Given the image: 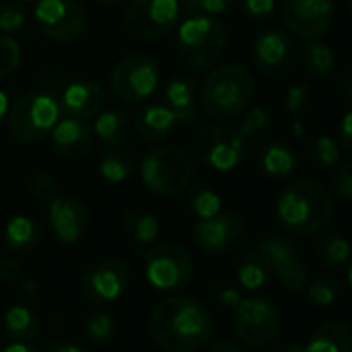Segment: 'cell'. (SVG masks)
Segmentation results:
<instances>
[{
  "instance_id": "6da1fadb",
  "label": "cell",
  "mask_w": 352,
  "mask_h": 352,
  "mask_svg": "<svg viewBox=\"0 0 352 352\" xmlns=\"http://www.w3.org/2000/svg\"><path fill=\"white\" fill-rule=\"evenodd\" d=\"M149 333L164 352H195L212 342L214 317L193 296H168L151 311Z\"/></svg>"
},
{
  "instance_id": "7a4b0ae2",
  "label": "cell",
  "mask_w": 352,
  "mask_h": 352,
  "mask_svg": "<svg viewBox=\"0 0 352 352\" xmlns=\"http://www.w3.org/2000/svg\"><path fill=\"white\" fill-rule=\"evenodd\" d=\"M333 214L336 199L331 189L315 179H298L276 197L278 222L292 234H315L331 222Z\"/></svg>"
},
{
  "instance_id": "3957f363",
  "label": "cell",
  "mask_w": 352,
  "mask_h": 352,
  "mask_svg": "<svg viewBox=\"0 0 352 352\" xmlns=\"http://www.w3.org/2000/svg\"><path fill=\"white\" fill-rule=\"evenodd\" d=\"M255 98V79L241 65L214 69L199 87V106L216 122H228L243 116Z\"/></svg>"
},
{
  "instance_id": "277c9868",
  "label": "cell",
  "mask_w": 352,
  "mask_h": 352,
  "mask_svg": "<svg viewBox=\"0 0 352 352\" xmlns=\"http://www.w3.org/2000/svg\"><path fill=\"white\" fill-rule=\"evenodd\" d=\"M60 87L63 83L56 77V85L44 83V87L23 94L11 104L7 120L17 141L32 145L44 141L52 133L54 124L63 116L58 104Z\"/></svg>"
},
{
  "instance_id": "5b68a950",
  "label": "cell",
  "mask_w": 352,
  "mask_h": 352,
  "mask_svg": "<svg viewBox=\"0 0 352 352\" xmlns=\"http://www.w3.org/2000/svg\"><path fill=\"white\" fill-rule=\"evenodd\" d=\"M139 174L147 191L162 197H172L185 193L193 185L195 162L185 147L164 143L143 155Z\"/></svg>"
},
{
  "instance_id": "8992f818",
  "label": "cell",
  "mask_w": 352,
  "mask_h": 352,
  "mask_svg": "<svg viewBox=\"0 0 352 352\" xmlns=\"http://www.w3.org/2000/svg\"><path fill=\"white\" fill-rule=\"evenodd\" d=\"M228 34L224 23L210 15H189V19L179 23V32H176L179 56L195 71L214 67L222 58Z\"/></svg>"
},
{
  "instance_id": "52a82bcc",
  "label": "cell",
  "mask_w": 352,
  "mask_h": 352,
  "mask_svg": "<svg viewBox=\"0 0 352 352\" xmlns=\"http://www.w3.org/2000/svg\"><path fill=\"white\" fill-rule=\"evenodd\" d=\"M181 0H131L122 13V30L137 42H157L179 28Z\"/></svg>"
},
{
  "instance_id": "ba28073f",
  "label": "cell",
  "mask_w": 352,
  "mask_h": 352,
  "mask_svg": "<svg viewBox=\"0 0 352 352\" xmlns=\"http://www.w3.org/2000/svg\"><path fill=\"white\" fill-rule=\"evenodd\" d=\"M193 153L204 166L216 172H230L243 164L247 155V139L232 126H201L193 137Z\"/></svg>"
},
{
  "instance_id": "9c48e42d",
  "label": "cell",
  "mask_w": 352,
  "mask_h": 352,
  "mask_svg": "<svg viewBox=\"0 0 352 352\" xmlns=\"http://www.w3.org/2000/svg\"><path fill=\"white\" fill-rule=\"evenodd\" d=\"M193 274L191 255L176 243H160L145 257V278L157 290H183L191 284Z\"/></svg>"
},
{
  "instance_id": "30bf717a",
  "label": "cell",
  "mask_w": 352,
  "mask_h": 352,
  "mask_svg": "<svg viewBox=\"0 0 352 352\" xmlns=\"http://www.w3.org/2000/svg\"><path fill=\"white\" fill-rule=\"evenodd\" d=\"M129 286V267L118 257H98L81 274L79 290L87 305L104 307L122 296Z\"/></svg>"
},
{
  "instance_id": "8fae6325",
  "label": "cell",
  "mask_w": 352,
  "mask_h": 352,
  "mask_svg": "<svg viewBox=\"0 0 352 352\" xmlns=\"http://www.w3.org/2000/svg\"><path fill=\"white\" fill-rule=\"evenodd\" d=\"M112 91L126 104H141L151 98L160 85V69L145 54L120 58L110 75Z\"/></svg>"
},
{
  "instance_id": "7c38bea8",
  "label": "cell",
  "mask_w": 352,
  "mask_h": 352,
  "mask_svg": "<svg viewBox=\"0 0 352 352\" xmlns=\"http://www.w3.org/2000/svg\"><path fill=\"white\" fill-rule=\"evenodd\" d=\"M38 30L54 42H75L87 28V13L79 0H38L36 11Z\"/></svg>"
},
{
  "instance_id": "4fadbf2b",
  "label": "cell",
  "mask_w": 352,
  "mask_h": 352,
  "mask_svg": "<svg viewBox=\"0 0 352 352\" xmlns=\"http://www.w3.org/2000/svg\"><path fill=\"white\" fill-rule=\"evenodd\" d=\"M278 9L288 34L307 42L323 36L336 17L333 0H280Z\"/></svg>"
},
{
  "instance_id": "5bb4252c",
  "label": "cell",
  "mask_w": 352,
  "mask_h": 352,
  "mask_svg": "<svg viewBox=\"0 0 352 352\" xmlns=\"http://www.w3.org/2000/svg\"><path fill=\"white\" fill-rule=\"evenodd\" d=\"M234 329L249 348H263L280 331V311L265 298H241L234 311Z\"/></svg>"
},
{
  "instance_id": "9a60e30c",
  "label": "cell",
  "mask_w": 352,
  "mask_h": 352,
  "mask_svg": "<svg viewBox=\"0 0 352 352\" xmlns=\"http://www.w3.org/2000/svg\"><path fill=\"white\" fill-rule=\"evenodd\" d=\"M255 69L270 79L288 77L298 60V50L288 32L267 30L259 34L251 48Z\"/></svg>"
},
{
  "instance_id": "2e32d148",
  "label": "cell",
  "mask_w": 352,
  "mask_h": 352,
  "mask_svg": "<svg viewBox=\"0 0 352 352\" xmlns=\"http://www.w3.org/2000/svg\"><path fill=\"white\" fill-rule=\"evenodd\" d=\"M48 222L58 241L73 245L87 232L89 212L79 197L56 195L48 201Z\"/></svg>"
},
{
  "instance_id": "e0dca14e",
  "label": "cell",
  "mask_w": 352,
  "mask_h": 352,
  "mask_svg": "<svg viewBox=\"0 0 352 352\" xmlns=\"http://www.w3.org/2000/svg\"><path fill=\"white\" fill-rule=\"evenodd\" d=\"M247 228V220L239 212H220L214 218L197 220L193 226L195 243L208 253L226 251Z\"/></svg>"
},
{
  "instance_id": "ac0fdd59",
  "label": "cell",
  "mask_w": 352,
  "mask_h": 352,
  "mask_svg": "<svg viewBox=\"0 0 352 352\" xmlns=\"http://www.w3.org/2000/svg\"><path fill=\"white\" fill-rule=\"evenodd\" d=\"M60 114L71 118L89 120L96 118L106 104V94L96 81H73L60 87L58 94Z\"/></svg>"
},
{
  "instance_id": "d6986e66",
  "label": "cell",
  "mask_w": 352,
  "mask_h": 352,
  "mask_svg": "<svg viewBox=\"0 0 352 352\" xmlns=\"http://www.w3.org/2000/svg\"><path fill=\"white\" fill-rule=\"evenodd\" d=\"M191 122H195L191 116L176 112L166 104H149L135 116V133L141 141L160 143L176 126H187Z\"/></svg>"
},
{
  "instance_id": "ffe728a7",
  "label": "cell",
  "mask_w": 352,
  "mask_h": 352,
  "mask_svg": "<svg viewBox=\"0 0 352 352\" xmlns=\"http://www.w3.org/2000/svg\"><path fill=\"white\" fill-rule=\"evenodd\" d=\"M50 137H52L50 139L52 151L58 157L77 160V157H81V155H85L89 151L91 141H94V131L87 124V120L60 116L58 122L54 124Z\"/></svg>"
},
{
  "instance_id": "44dd1931",
  "label": "cell",
  "mask_w": 352,
  "mask_h": 352,
  "mask_svg": "<svg viewBox=\"0 0 352 352\" xmlns=\"http://www.w3.org/2000/svg\"><path fill=\"white\" fill-rule=\"evenodd\" d=\"M302 352H352V329L338 319L323 321Z\"/></svg>"
},
{
  "instance_id": "7402d4cb",
  "label": "cell",
  "mask_w": 352,
  "mask_h": 352,
  "mask_svg": "<svg viewBox=\"0 0 352 352\" xmlns=\"http://www.w3.org/2000/svg\"><path fill=\"white\" fill-rule=\"evenodd\" d=\"M255 162L257 168L265 176H272V179H284V176H290L296 170L294 151L280 141L263 143L255 153Z\"/></svg>"
},
{
  "instance_id": "603a6c76",
  "label": "cell",
  "mask_w": 352,
  "mask_h": 352,
  "mask_svg": "<svg viewBox=\"0 0 352 352\" xmlns=\"http://www.w3.org/2000/svg\"><path fill=\"white\" fill-rule=\"evenodd\" d=\"M197 96H199L197 81L189 75H176L164 87L166 106H170L172 110L181 112V114L191 116L193 120H197V114H199Z\"/></svg>"
},
{
  "instance_id": "cb8c5ba5",
  "label": "cell",
  "mask_w": 352,
  "mask_h": 352,
  "mask_svg": "<svg viewBox=\"0 0 352 352\" xmlns=\"http://www.w3.org/2000/svg\"><path fill=\"white\" fill-rule=\"evenodd\" d=\"M139 170L135 151L129 147L116 145L100 157V176L110 185H122Z\"/></svg>"
},
{
  "instance_id": "d4e9b609",
  "label": "cell",
  "mask_w": 352,
  "mask_h": 352,
  "mask_svg": "<svg viewBox=\"0 0 352 352\" xmlns=\"http://www.w3.org/2000/svg\"><path fill=\"white\" fill-rule=\"evenodd\" d=\"M94 135L110 145V147H116V145H122L126 139H129V133H131V118L124 110H118V108H112V110H102L96 120H94V126H91Z\"/></svg>"
},
{
  "instance_id": "484cf974",
  "label": "cell",
  "mask_w": 352,
  "mask_h": 352,
  "mask_svg": "<svg viewBox=\"0 0 352 352\" xmlns=\"http://www.w3.org/2000/svg\"><path fill=\"white\" fill-rule=\"evenodd\" d=\"M5 243L11 251L28 253L42 243V226L30 216H15L7 222Z\"/></svg>"
},
{
  "instance_id": "4316f807",
  "label": "cell",
  "mask_w": 352,
  "mask_h": 352,
  "mask_svg": "<svg viewBox=\"0 0 352 352\" xmlns=\"http://www.w3.org/2000/svg\"><path fill=\"white\" fill-rule=\"evenodd\" d=\"M40 331L38 315L23 305H15L5 313V336L11 342H30Z\"/></svg>"
},
{
  "instance_id": "83f0119b",
  "label": "cell",
  "mask_w": 352,
  "mask_h": 352,
  "mask_svg": "<svg viewBox=\"0 0 352 352\" xmlns=\"http://www.w3.org/2000/svg\"><path fill=\"white\" fill-rule=\"evenodd\" d=\"M302 67L311 79L315 81L327 79L336 69V54L331 46L319 40H311L302 50Z\"/></svg>"
},
{
  "instance_id": "f1b7e54d",
  "label": "cell",
  "mask_w": 352,
  "mask_h": 352,
  "mask_svg": "<svg viewBox=\"0 0 352 352\" xmlns=\"http://www.w3.org/2000/svg\"><path fill=\"white\" fill-rule=\"evenodd\" d=\"M124 232L129 234L131 241L139 245H149L160 234V222L153 212H149L147 208L135 206L124 214Z\"/></svg>"
},
{
  "instance_id": "f546056e",
  "label": "cell",
  "mask_w": 352,
  "mask_h": 352,
  "mask_svg": "<svg viewBox=\"0 0 352 352\" xmlns=\"http://www.w3.org/2000/svg\"><path fill=\"white\" fill-rule=\"evenodd\" d=\"M352 255L348 239L338 232V230H327L325 234L319 236L315 245V257L321 265L325 267H338L344 265Z\"/></svg>"
},
{
  "instance_id": "4dcf8cb0",
  "label": "cell",
  "mask_w": 352,
  "mask_h": 352,
  "mask_svg": "<svg viewBox=\"0 0 352 352\" xmlns=\"http://www.w3.org/2000/svg\"><path fill=\"white\" fill-rule=\"evenodd\" d=\"M187 191L189 193H187L185 206L197 220H208L222 212V197L210 185L197 183V185H191Z\"/></svg>"
},
{
  "instance_id": "1f68e13d",
  "label": "cell",
  "mask_w": 352,
  "mask_h": 352,
  "mask_svg": "<svg viewBox=\"0 0 352 352\" xmlns=\"http://www.w3.org/2000/svg\"><path fill=\"white\" fill-rule=\"evenodd\" d=\"M255 249L265 257V261L272 267V274H274L276 265H280L288 259L300 257V249L290 239H286L282 234H265L263 239L257 241Z\"/></svg>"
},
{
  "instance_id": "d6a6232c",
  "label": "cell",
  "mask_w": 352,
  "mask_h": 352,
  "mask_svg": "<svg viewBox=\"0 0 352 352\" xmlns=\"http://www.w3.org/2000/svg\"><path fill=\"white\" fill-rule=\"evenodd\" d=\"M270 276H272V267L257 249L247 253L243 257V261L239 263V282L247 290H257V288L265 286Z\"/></svg>"
},
{
  "instance_id": "836d02e7",
  "label": "cell",
  "mask_w": 352,
  "mask_h": 352,
  "mask_svg": "<svg viewBox=\"0 0 352 352\" xmlns=\"http://www.w3.org/2000/svg\"><path fill=\"white\" fill-rule=\"evenodd\" d=\"M83 333L91 344H110L118 336V323L110 313L96 311L85 319Z\"/></svg>"
},
{
  "instance_id": "e575fe53",
  "label": "cell",
  "mask_w": 352,
  "mask_h": 352,
  "mask_svg": "<svg viewBox=\"0 0 352 352\" xmlns=\"http://www.w3.org/2000/svg\"><path fill=\"white\" fill-rule=\"evenodd\" d=\"M274 274L278 276L280 284L290 292H298V290L307 288V284H309V272H307L305 263L300 261V257H294V259H288V261L276 265Z\"/></svg>"
},
{
  "instance_id": "d590c367",
  "label": "cell",
  "mask_w": 352,
  "mask_h": 352,
  "mask_svg": "<svg viewBox=\"0 0 352 352\" xmlns=\"http://www.w3.org/2000/svg\"><path fill=\"white\" fill-rule=\"evenodd\" d=\"M344 292V286L338 278L333 276H321V278H315L313 282L307 284V294L309 298L319 305V307H327V305H333L340 294Z\"/></svg>"
},
{
  "instance_id": "8d00e7d4",
  "label": "cell",
  "mask_w": 352,
  "mask_h": 352,
  "mask_svg": "<svg viewBox=\"0 0 352 352\" xmlns=\"http://www.w3.org/2000/svg\"><path fill=\"white\" fill-rule=\"evenodd\" d=\"M28 23L21 0H0V34H15Z\"/></svg>"
},
{
  "instance_id": "74e56055",
  "label": "cell",
  "mask_w": 352,
  "mask_h": 352,
  "mask_svg": "<svg viewBox=\"0 0 352 352\" xmlns=\"http://www.w3.org/2000/svg\"><path fill=\"white\" fill-rule=\"evenodd\" d=\"M309 157L315 166L331 168L340 162V143L331 137H317L309 145Z\"/></svg>"
},
{
  "instance_id": "f35d334b",
  "label": "cell",
  "mask_w": 352,
  "mask_h": 352,
  "mask_svg": "<svg viewBox=\"0 0 352 352\" xmlns=\"http://www.w3.org/2000/svg\"><path fill=\"white\" fill-rule=\"evenodd\" d=\"M21 65V44L11 36H0V79L13 75Z\"/></svg>"
},
{
  "instance_id": "ab89813d",
  "label": "cell",
  "mask_w": 352,
  "mask_h": 352,
  "mask_svg": "<svg viewBox=\"0 0 352 352\" xmlns=\"http://www.w3.org/2000/svg\"><path fill=\"white\" fill-rule=\"evenodd\" d=\"M270 126H272V114L265 108L257 106V108H251L247 112L239 131L249 141V139H257L259 135H263Z\"/></svg>"
},
{
  "instance_id": "60d3db41",
  "label": "cell",
  "mask_w": 352,
  "mask_h": 352,
  "mask_svg": "<svg viewBox=\"0 0 352 352\" xmlns=\"http://www.w3.org/2000/svg\"><path fill=\"white\" fill-rule=\"evenodd\" d=\"M28 191L32 197H36L38 201H52L56 195H58V187H56V181L52 179L50 174L46 172H36L30 176V183H28Z\"/></svg>"
},
{
  "instance_id": "b9f144b4",
  "label": "cell",
  "mask_w": 352,
  "mask_h": 352,
  "mask_svg": "<svg viewBox=\"0 0 352 352\" xmlns=\"http://www.w3.org/2000/svg\"><path fill=\"white\" fill-rule=\"evenodd\" d=\"M234 5V0H181L183 11L189 15H210L218 17Z\"/></svg>"
},
{
  "instance_id": "7bdbcfd3",
  "label": "cell",
  "mask_w": 352,
  "mask_h": 352,
  "mask_svg": "<svg viewBox=\"0 0 352 352\" xmlns=\"http://www.w3.org/2000/svg\"><path fill=\"white\" fill-rule=\"evenodd\" d=\"M331 185H333V191L340 197L352 201V157L336 164V170H333V176H331Z\"/></svg>"
},
{
  "instance_id": "ee69618b",
  "label": "cell",
  "mask_w": 352,
  "mask_h": 352,
  "mask_svg": "<svg viewBox=\"0 0 352 352\" xmlns=\"http://www.w3.org/2000/svg\"><path fill=\"white\" fill-rule=\"evenodd\" d=\"M243 13L251 21H267L276 11V0H243Z\"/></svg>"
},
{
  "instance_id": "f6af8a7d",
  "label": "cell",
  "mask_w": 352,
  "mask_h": 352,
  "mask_svg": "<svg viewBox=\"0 0 352 352\" xmlns=\"http://www.w3.org/2000/svg\"><path fill=\"white\" fill-rule=\"evenodd\" d=\"M311 94V87L309 85H292L288 91H286V108L294 114H298L305 104H307V98Z\"/></svg>"
},
{
  "instance_id": "bcb514c9",
  "label": "cell",
  "mask_w": 352,
  "mask_h": 352,
  "mask_svg": "<svg viewBox=\"0 0 352 352\" xmlns=\"http://www.w3.org/2000/svg\"><path fill=\"white\" fill-rule=\"evenodd\" d=\"M333 91H336V96H338L344 104L352 106V67L346 69V71H342V73L336 77Z\"/></svg>"
},
{
  "instance_id": "7dc6e473",
  "label": "cell",
  "mask_w": 352,
  "mask_h": 352,
  "mask_svg": "<svg viewBox=\"0 0 352 352\" xmlns=\"http://www.w3.org/2000/svg\"><path fill=\"white\" fill-rule=\"evenodd\" d=\"M338 143L352 153V110H348L338 122Z\"/></svg>"
},
{
  "instance_id": "c3c4849f",
  "label": "cell",
  "mask_w": 352,
  "mask_h": 352,
  "mask_svg": "<svg viewBox=\"0 0 352 352\" xmlns=\"http://www.w3.org/2000/svg\"><path fill=\"white\" fill-rule=\"evenodd\" d=\"M23 272L21 263L15 257H3L0 259V278L3 280H15Z\"/></svg>"
},
{
  "instance_id": "681fc988",
  "label": "cell",
  "mask_w": 352,
  "mask_h": 352,
  "mask_svg": "<svg viewBox=\"0 0 352 352\" xmlns=\"http://www.w3.org/2000/svg\"><path fill=\"white\" fill-rule=\"evenodd\" d=\"M218 298L222 305H228V307H236L241 302V294L232 288H220L218 290Z\"/></svg>"
},
{
  "instance_id": "f907efd6",
  "label": "cell",
  "mask_w": 352,
  "mask_h": 352,
  "mask_svg": "<svg viewBox=\"0 0 352 352\" xmlns=\"http://www.w3.org/2000/svg\"><path fill=\"white\" fill-rule=\"evenodd\" d=\"M3 352H44V350L30 342H11Z\"/></svg>"
},
{
  "instance_id": "816d5d0a",
  "label": "cell",
  "mask_w": 352,
  "mask_h": 352,
  "mask_svg": "<svg viewBox=\"0 0 352 352\" xmlns=\"http://www.w3.org/2000/svg\"><path fill=\"white\" fill-rule=\"evenodd\" d=\"M46 352H83V350L73 342H52V344H48Z\"/></svg>"
},
{
  "instance_id": "f5cc1de1",
  "label": "cell",
  "mask_w": 352,
  "mask_h": 352,
  "mask_svg": "<svg viewBox=\"0 0 352 352\" xmlns=\"http://www.w3.org/2000/svg\"><path fill=\"white\" fill-rule=\"evenodd\" d=\"M210 352H243V350L239 346H234L232 342H228V340H218V342H214Z\"/></svg>"
},
{
  "instance_id": "db71d44e",
  "label": "cell",
  "mask_w": 352,
  "mask_h": 352,
  "mask_svg": "<svg viewBox=\"0 0 352 352\" xmlns=\"http://www.w3.org/2000/svg\"><path fill=\"white\" fill-rule=\"evenodd\" d=\"M9 108H11V102H9V96L0 89V124L7 120V114H9Z\"/></svg>"
},
{
  "instance_id": "11a10c76",
  "label": "cell",
  "mask_w": 352,
  "mask_h": 352,
  "mask_svg": "<svg viewBox=\"0 0 352 352\" xmlns=\"http://www.w3.org/2000/svg\"><path fill=\"white\" fill-rule=\"evenodd\" d=\"M96 3H100V5H104V7H114V5L120 3V0H96Z\"/></svg>"
},
{
  "instance_id": "9f6ffc18",
  "label": "cell",
  "mask_w": 352,
  "mask_h": 352,
  "mask_svg": "<svg viewBox=\"0 0 352 352\" xmlns=\"http://www.w3.org/2000/svg\"><path fill=\"white\" fill-rule=\"evenodd\" d=\"M348 284H350V288H352V263H350V267H348Z\"/></svg>"
},
{
  "instance_id": "6f0895ef",
  "label": "cell",
  "mask_w": 352,
  "mask_h": 352,
  "mask_svg": "<svg viewBox=\"0 0 352 352\" xmlns=\"http://www.w3.org/2000/svg\"><path fill=\"white\" fill-rule=\"evenodd\" d=\"M21 3H34V0H21Z\"/></svg>"
},
{
  "instance_id": "680465c9",
  "label": "cell",
  "mask_w": 352,
  "mask_h": 352,
  "mask_svg": "<svg viewBox=\"0 0 352 352\" xmlns=\"http://www.w3.org/2000/svg\"><path fill=\"white\" fill-rule=\"evenodd\" d=\"M350 15H352V0H350Z\"/></svg>"
}]
</instances>
